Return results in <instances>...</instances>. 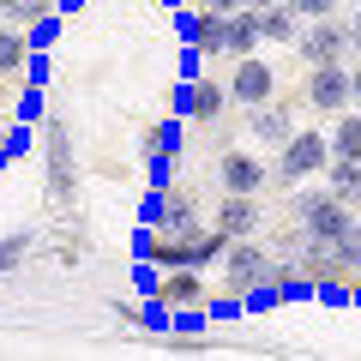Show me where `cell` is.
I'll use <instances>...</instances> for the list:
<instances>
[{
	"label": "cell",
	"mask_w": 361,
	"mask_h": 361,
	"mask_svg": "<svg viewBox=\"0 0 361 361\" xmlns=\"http://www.w3.org/2000/svg\"><path fill=\"white\" fill-rule=\"evenodd\" d=\"M295 223H301L307 241L337 247V241L349 235V223H355V205H343L331 187H319V193H295Z\"/></svg>",
	"instance_id": "6da1fadb"
},
{
	"label": "cell",
	"mask_w": 361,
	"mask_h": 361,
	"mask_svg": "<svg viewBox=\"0 0 361 361\" xmlns=\"http://www.w3.org/2000/svg\"><path fill=\"white\" fill-rule=\"evenodd\" d=\"M325 163H331L325 133H289L277 145V180H313V175H325Z\"/></svg>",
	"instance_id": "7a4b0ae2"
},
{
	"label": "cell",
	"mask_w": 361,
	"mask_h": 361,
	"mask_svg": "<svg viewBox=\"0 0 361 361\" xmlns=\"http://www.w3.org/2000/svg\"><path fill=\"white\" fill-rule=\"evenodd\" d=\"M223 277L247 295L253 283H277V265H271V253L253 241V235H235V241L223 247Z\"/></svg>",
	"instance_id": "3957f363"
},
{
	"label": "cell",
	"mask_w": 361,
	"mask_h": 361,
	"mask_svg": "<svg viewBox=\"0 0 361 361\" xmlns=\"http://www.w3.org/2000/svg\"><path fill=\"white\" fill-rule=\"evenodd\" d=\"M295 49H301V61L307 66H325V61H349V25L343 18H307L301 25V37H295Z\"/></svg>",
	"instance_id": "277c9868"
},
{
	"label": "cell",
	"mask_w": 361,
	"mask_h": 361,
	"mask_svg": "<svg viewBox=\"0 0 361 361\" xmlns=\"http://www.w3.org/2000/svg\"><path fill=\"white\" fill-rule=\"evenodd\" d=\"M307 103L319 109V115H343L349 109V61L307 66Z\"/></svg>",
	"instance_id": "5b68a950"
},
{
	"label": "cell",
	"mask_w": 361,
	"mask_h": 361,
	"mask_svg": "<svg viewBox=\"0 0 361 361\" xmlns=\"http://www.w3.org/2000/svg\"><path fill=\"white\" fill-rule=\"evenodd\" d=\"M271 90H277V73H271L259 54H241V61H235V78H229V103L259 109V103H271Z\"/></svg>",
	"instance_id": "8992f818"
},
{
	"label": "cell",
	"mask_w": 361,
	"mask_h": 361,
	"mask_svg": "<svg viewBox=\"0 0 361 361\" xmlns=\"http://www.w3.org/2000/svg\"><path fill=\"white\" fill-rule=\"evenodd\" d=\"M217 175H223V193H259L265 187V163H259L253 151H223V163H217Z\"/></svg>",
	"instance_id": "52a82bcc"
},
{
	"label": "cell",
	"mask_w": 361,
	"mask_h": 361,
	"mask_svg": "<svg viewBox=\"0 0 361 361\" xmlns=\"http://www.w3.org/2000/svg\"><path fill=\"white\" fill-rule=\"evenodd\" d=\"M42 151H49V193L73 199V139H66V127L42 133Z\"/></svg>",
	"instance_id": "ba28073f"
},
{
	"label": "cell",
	"mask_w": 361,
	"mask_h": 361,
	"mask_svg": "<svg viewBox=\"0 0 361 361\" xmlns=\"http://www.w3.org/2000/svg\"><path fill=\"white\" fill-rule=\"evenodd\" d=\"M253 42H265V30H259V6H235L229 18H223V54H253Z\"/></svg>",
	"instance_id": "9c48e42d"
},
{
	"label": "cell",
	"mask_w": 361,
	"mask_h": 361,
	"mask_svg": "<svg viewBox=\"0 0 361 361\" xmlns=\"http://www.w3.org/2000/svg\"><path fill=\"white\" fill-rule=\"evenodd\" d=\"M247 133H253L259 145H283L289 133H295V115H289L283 103H259V109H247Z\"/></svg>",
	"instance_id": "30bf717a"
},
{
	"label": "cell",
	"mask_w": 361,
	"mask_h": 361,
	"mask_svg": "<svg viewBox=\"0 0 361 361\" xmlns=\"http://www.w3.org/2000/svg\"><path fill=\"white\" fill-rule=\"evenodd\" d=\"M157 295L169 301V307H199V301H205V283H199V265H175L163 277V283H157Z\"/></svg>",
	"instance_id": "8fae6325"
},
{
	"label": "cell",
	"mask_w": 361,
	"mask_h": 361,
	"mask_svg": "<svg viewBox=\"0 0 361 361\" xmlns=\"http://www.w3.org/2000/svg\"><path fill=\"white\" fill-rule=\"evenodd\" d=\"M217 229H229V235H253V229H259V205H253V193H223V205H217Z\"/></svg>",
	"instance_id": "7c38bea8"
},
{
	"label": "cell",
	"mask_w": 361,
	"mask_h": 361,
	"mask_svg": "<svg viewBox=\"0 0 361 361\" xmlns=\"http://www.w3.org/2000/svg\"><path fill=\"white\" fill-rule=\"evenodd\" d=\"M325 187H331L343 205L361 211V163L355 157H331V163H325Z\"/></svg>",
	"instance_id": "4fadbf2b"
},
{
	"label": "cell",
	"mask_w": 361,
	"mask_h": 361,
	"mask_svg": "<svg viewBox=\"0 0 361 361\" xmlns=\"http://www.w3.org/2000/svg\"><path fill=\"white\" fill-rule=\"evenodd\" d=\"M259 30H265V42H295V37H301V13L289 6V0L259 6Z\"/></svg>",
	"instance_id": "5bb4252c"
},
{
	"label": "cell",
	"mask_w": 361,
	"mask_h": 361,
	"mask_svg": "<svg viewBox=\"0 0 361 361\" xmlns=\"http://www.w3.org/2000/svg\"><path fill=\"white\" fill-rule=\"evenodd\" d=\"M30 66V30L25 25H6L0 30V78H13Z\"/></svg>",
	"instance_id": "9a60e30c"
},
{
	"label": "cell",
	"mask_w": 361,
	"mask_h": 361,
	"mask_svg": "<svg viewBox=\"0 0 361 361\" xmlns=\"http://www.w3.org/2000/svg\"><path fill=\"white\" fill-rule=\"evenodd\" d=\"M325 139H331V157H355V163H361V115L343 109V115L325 127Z\"/></svg>",
	"instance_id": "2e32d148"
},
{
	"label": "cell",
	"mask_w": 361,
	"mask_h": 361,
	"mask_svg": "<svg viewBox=\"0 0 361 361\" xmlns=\"http://www.w3.org/2000/svg\"><path fill=\"white\" fill-rule=\"evenodd\" d=\"M223 103H229V85H211V78H205V85H193V90H187V109H193L199 121L223 115Z\"/></svg>",
	"instance_id": "e0dca14e"
},
{
	"label": "cell",
	"mask_w": 361,
	"mask_h": 361,
	"mask_svg": "<svg viewBox=\"0 0 361 361\" xmlns=\"http://www.w3.org/2000/svg\"><path fill=\"white\" fill-rule=\"evenodd\" d=\"M25 247H30V229H13V235H0V277L25 259Z\"/></svg>",
	"instance_id": "ac0fdd59"
},
{
	"label": "cell",
	"mask_w": 361,
	"mask_h": 361,
	"mask_svg": "<svg viewBox=\"0 0 361 361\" xmlns=\"http://www.w3.org/2000/svg\"><path fill=\"white\" fill-rule=\"evenodd\" d=\"M337 259L349 265V277H361V223H349V235L337 241Z\"/></svg>",
	"instance_id": "d6986e66"
},
{
	"label": "cell",
	"mask_w": 361,
	"mask_h": 361,
	"mask_svg": "<svg viewBox=\"0 0 361 361\" xmlns=\"http://www.w3.org/2000/svg\"><path fill=\"white\" fill-rule=\"evenodd\" d=\"M49 13H54V0H18L6 18H13V25H37V18H49Z\"/></svg>",
	"instance_id": "ffe728a7"
},
{
	"label": "cell",
	"mask_w": 361,
	"mask_h": 361,
	"mask_svg": "<svg viewBox=\"0 0 361 361\" xmlns=\"http://www.w3.org/2000/svg\"><path fill=\"white\" fill-rule=\"evenodd\" d=\"M25 30H30V49H49V42L61 37V25H54V13H49V18H37V25H25Z\"/></svg>",
	"instance_id": "44dd1931"
},
{
	"label": "cell",
	"mask_w": 361,
	"mask_h": 361,
	"mask_svg": "<svg viewBox=\"0 0 361 361\" xmlns=\"http://www.w3.org/2000/svg\"><path fill=\"white\" fill-rule=\"evenodd\" d=\"M289 6L301 13V25H307V18H331V13H337V0H289Z\"/></svg>",
	"instance_id": "7402d4cb"
},
{
	"label": "cell",
	"mask_w": 361,
	"mask_h": 361,
	"mask_svg": "<svg viewBox=\"0 0 361 361\" xmlns=\"http://www.w3.org/2000/svg\"><path fill=\"white\" fill-rule=\"evenodd\" d=\"M175 331L199 337V331H205V313H199V307H175Z\"/></svg>",
	"instance_id": "603a6c76"
},
{
	"label": "cell",
	"mask_w": 361,
	"mask_h": 361,
	"mask_svg": "<svg viewBox=\"0 0 361 361\" xmlns=\"http://www.w3.org/2000/svg\"><path fill=\"white\" fill-rule=\"evenodd\" d=\"M163 211H169V199H163V193H151V199L139 205V217L151 223V229H163Z\"/></svg>",
	"instance_id": "cb8c5ba5"
},
{
	"label": "cell",
	"mask_w": 361,
	"mask_h": 361,
	"mask_svg": "<svg viewBox=\"0 0 361 361\" xmlns=\"http://www.w3.org/2000/svg\"><path fill=\"white\" fill-rule=\"evenodd\" d=\"M0 145H6V157H18V151H30V133H25V127H13Z\"/></svg>",
	"instance_id": "d4e9b609"
},
{
	"label": "cell",
	"mask_w": 361,
	"mask_h": 361,
	"mask_svg": "<svg viewBox=\"0 0 361 361\" xmlns=\"http://www.w3.org/2000/svg\"><path fill=\"white\" fill-rule=\"evenodd\" d=\"M235 6H247V0H205V13H223V18H229Z\"/></svg>",
	"instance_id": "484cf974"
},
{
	"label": "cell",
	"mask_w": 361,
	"mask_h": 361,
	"mask_svg": "<svg viewBox=\"0 0 361 361\" xmlns=\"http://www.w3.org/2000/svg\"><path fill=\"white\" fill-rule=\"evenodd\" d=\"M349 103H361V61L349 66Z\"/></svg>",
	"instance_id": "4316f807"
},
{
	"label": "cell",
	"mask_w": 361,
	"mask_h": 361,
	"mask_svg": "<svg viewBox=\"0 0 361 361\" xmlns=\"http://www.w3.org/2000/svg\"><path fill=\"white\" fill-rule=\"evenodd\" d=\"M349 49H355V61H361V13L349 18Z\"/></svg>",
	"instance_id": "83f0119b"
},
{
	"label": "cell",
	"mask_w": 361,
	"mask_h": 361,
	"mask_svg": "<svg viewBox=\"0 0 361 361\" xmlns=\"http://www.w3.org/2000/svg\"><path fill=\"white\" fill-rule=\"evenodd\" d=\"M13 6H18V0H0V13H13Z\"/></svg>",
	"instance_id": "f1b7e54d"
},
{
	"label": "cell",
	"mask_w": 361,
	"mask_h": 361,
	"mask_svg": "<svg viewBox=\"0 0 361 361\" xmlns=\"http://www.w3.org/2000/svg\"><path fill=\"white\" fill-rule=\"evenodd\" d=\"M247 6H277V0H247Z\"/></svg>",
	"instance_id": "f546056e"
},
{
	"label": "cell",
	"mask_w": 361,
	"mask_h": 361,
	"mask_svg": "<svg viewBox=\"0 0 361 361\" xmlns=\"http://www.w3.org/2000/svg\"><path fill=\"white\" fill-rule=\"evenodd\" d=\"M0 163H6V145H0Z\"/></svg>",
	"instance_id": "4dcf8cb0"
}]
</instances>
